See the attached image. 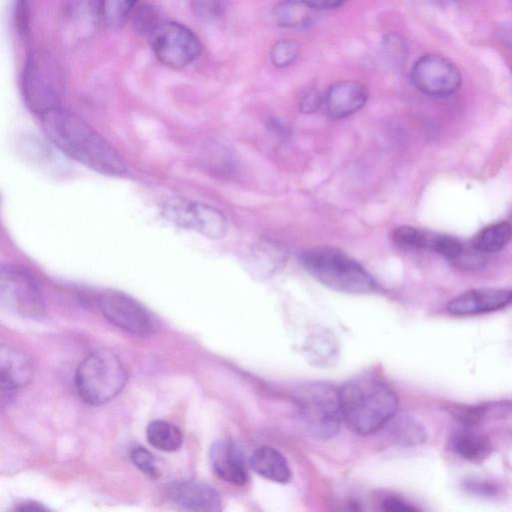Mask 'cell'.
Wrapping results in <instances>:
<instances>
[{
  "mask_svg": "<svg viewBox=\"0 0 512 512\" xmlns=\"http://www.w3.org/2000/svg\"><path fill=\"white\" fill-rule=\"evenodd\" d=\"M133 21L138 32L148 35L161 20L152 6L144 5L137 10Z\"/></svg>",
  "mask_w": 512,
  "mask_h": 512,
  "instance_id": "obj_29",
  "label": "cell"
},
{
  "mask_svg": "<svg viewBox=\"0 0 512 512\" xmlns=\"http://www.w3.org/2000/svg\"><path fill=\"white\" fill-rule=\"evenodd\" d=\"M250 466L262 477L277 483H286L291 479V470L284 455L276 448L262 446L250 457Z\"/></svg>",
  "mask_w": 512,
  "mask_h": 512,
  "instance_id": "obj_17",
  "label": "cell"
},
{
  "mask_svg": "<svg viewBox=\"0 0 512 512\" xmlns=\"http://www.w3.org/2000/svg\"><path fill=\"white\" fill-rule=\"evenodd\" d=\"M103 316L115 326L140 337L153 335L158 323L151 312L133 297L117 290H105L98 298Z\"/></svg>",
  "mask_w": 512,
  "mask_h": 512,
  "instance_id": "obj_10",
  "label": "cell"
},
{
  "mask_svg": "<svg viewBox=\"0 0 512 512\" xmlns=\"http://www.w3.org/2000/svg\"><path fill=\"white\" fill-rule=\"evenodd\" d=\"M138 0H99V11L104 23L112 29L121 27L130 16Z\"/></svg>",
  "mask_w": 512,
  "mask_h": 512,
  "instance_id": "obj_23",
  "label": "cell"
},
{
  "mask_svg": "<svg viewBox=\"0 0 512 512\" xmlns=\"http://www.w3.org/2000/svg\"><path fill=\"white\" fill-rule=\"evenodd\" d=\"M368 89L361 82L342 80L332 84L323 97V105L332 118H345L360 110L368 99Z\"/></svg>",
  "mask_w": 512,
  "mask_h": 512,
  "instance_id": "obj_13",
  "label": "cell"
},
{
  "mask_svg": "<svg viewBox=\"0 0 512 512\" xmlns=\"http://www.w3.org/2000/svg\"><path fill=\"white\" fill-rule=\"evenodd\" d=\"M300 262L317 281L338 292L367 294L376 289L372 276L345 252L318 246L301 253Z\"/></svg>",
  "mask_w": 512,
  "mask_h": 512,
  "instance_id": "obj_3",
  "label": "cell"
},
{
  "mask_svg": "<svg viewBox=\"0 0 512 512\" xmlns=\"http://www.w3.org/2000/svg\"><path fill=\"white\" fill-rule=\"evenodd\" d=\"M502 41L512 49V23L508 24L501 30Z\"/></svg>",
  "mask_w": 512,
  "mask_h": 512,
  "instance_id": "obj_35",
  "label": "cell"
},
{
  "mask_svg": "<svg viewBox=\"0 0 512 512\" xmlns=\"http://www.w3.org/2000/svg\"><path fill=\"white\" fill-rule=\"evenodd\" d=\"M146 438L152 447L164 452H175L183 443L180 429L165 420L151 421L146 428Z\"/></svg>",
  "mask_w": 512,
  "mask_h": 512,
  "instance_id": "obj_20",
  "label": "cell"
},
{
  "mask_svg": "<svg viewBox=\"0 0 512 512\" xmlns=\"http://www.w3.org/2000/svg\"><path fill=\"white\" fill-rule=\"evenodd\" d=\"M429 250L455 261L464 253L463 244L459 239L438 233H433Z\"/></svg>",
  "mask_w": 512,
  "mask_h": 512,
  "instance_id": "obj_26",
  "label": "cell"
},
{
  "mask_svg": "<svg viewBox=\"0 0 512 512\" xmlns=\"http://www.w3.org/2000/svg\"><path fill=\"white\" fill-rule=\"evenodd\" d=\"M432 232L412 226H401L394 230L393 240L400 246L429 250Z\"/></svg>",
  "mask_w": 512,
  "mask_h": 512,
  "instance_id": "obj_24",
  "label": "cell"
},
{
  "mask_svg": "<svg viewBox=\"0 0 512 512\" xmlns=\"http://www.w3.org/2000/svg\"><path fill=\"white\" fill-rule=\"evenodd\" d=\"M273 18L278 26L301 29L313 20V9L302 0H281L273 9Z\"/></svg>",
  "mask_w": 512,
  "mask_h": 512,
  "instance_id": "obj_19",
  "label": "cell"
},
{
  "mask_svg": "<svg viewBox=\"0 0 512 512\" xmlns=\"http://www.w3.org/2000/svg\"><path fill=\"white\" fill-rule=\"evenodd\" d=\"M209 458L214 472L222 480L243 485L247 481V472L241 450L231 441L219 440L213 443Z\"/></svg>",
  "mask_w": 512,
  "mask_h": 512,
  "instance_id": "obj_15",
  "label": "cell"
},
{
  "mask_svg": "<svg viewBox=\"0 0 512 512\" xmlns=\"http://www.w3.org/2000/svg\"><path fill=\"white\" fill-rule=\"evenodd\" d=\"M132 463L144 474L151 478L159 476L154 455L144 447L138 446L130 453Z\"/></svg>",
  "mask_w": 512,
  "mask_h": 512,
  "instance_id": "obj_28",
  "label": "cell"
},
{
  "mask_svg": "<svg viewBox=\"0 0 512 512\" xmlns=\"http://www.w3.org/2000/svg\"><path fill=\"white\" fill-rule=\"evenodd\" d=\"M313 10H328L335 9L341 6L345 0H302Z\"/></svg>",
  "mask_w": 512,
  "mask_h": 512,
  "instance_id": "obj_34",
  "label": "cell"
},
{
  "mask_svg": "<svg viewBox=\"0 0 512 512\" xmlns=\"http://www.w3.org/2000/svg\"><path fill=\"white\" fill-rule=\"evenodd\" d=\"M342 419L355 433L371 434L395 415L398 399L385 383L373 378H358L339 389Z\"/></svg>",
  "mask_w": 512,
  "mask_h": 512,
  "instance_id": "obj_2",
  "label": "cell"
},
{
  "mask_svg": "<svg viewBox=\"0 0 512 512\" xmlns=\"http://www.w3.org/2000/svg\"><path fill=\"white\" fill-rule=\"evenodd\" d=\"M39 118L46 137L68 157L103 175L126 173L121 155L78 115L58 107Z\"/></svg>",
  "mask_w": 512,
  "mask_h": 512,
  "instance_id": "obj_1",
  "label": "cell"
},
{
  "mask_svg": "<svg viewBox=\"0 0 512 512\" xmlns=\"http://www.w3.org/2000/svg\"><path fill=\"white\" fill-rule=\"evenodd\" d=\"M172 500L184 510L215 512L222 509V498L210 484L199 480H184L169 488Z\"/></svg>",
  "mask_w": 512,
  "mask_h": 512,
  "instance_id": "obj_12",
  "label": "cell"
},
{
  "mask_svg": "<svg viewBox=\"0 0 512 512\" xmlns=\"http://www.w3.org/2000/svg\"><path fill=\"white\" fill-rule=\"evenodd\" d=\"M383 508L386 511H415L416 508L410 504L398 499V498H387L383 502Z\"/></svg>",
  "mask_w": 512,
  "mask_h": 512,
  "instance_id": "obj_33",
  "label": "cell"
},
{
  "mask_svg": "<svg viewBox=\"0 0 512 512\" xmlns=\"http://www.w3.org/2000/svg\"><path fill=\"white\" fill-rule=\"evenodd\" d=\"M449 443L456 454L473 462L484 460L492 450L490 441L486 436L468 429L454 432L449 439Z\"/></svg>",
  "mask_w": 512,
  "mask_h": 512,
  "instance_id": "obj_18",
  "label": "cell"
},
{
  "mask_svg": "<svg viewBox=\"0 0 512 512\" xmlns=\"http://www.w3.org/2000/svg\"><path fill=\"white\" fill-rule=\"evenodd\" d=\"M127 372L110 350L100 349L87 355L78 365L75 386L87 404L100 406L115 398L124 388Z\"/></svg>",
  "mask_w": 512,
  "mask_h": 512,
  "instance_id": "obj_4",
  "label": "cell"
},
{
  "mask_svg": "<svg viewBox=\"0 0 512 512\" xmlns=\"http://www.w3.org/2000/svg\"><path fill=\"white\" fill-rule=\"evenodd\" d=\"M431 1L434 3L440 4V5H445V4H450V3H454V2H458V1H462V0H431Z\"/></svg>",
  "mask_w": 512,
  "mask_h": 512,
  "instance_id": "obj_37",
  "label": "cell"
},
{
  "mask_svg": "<svg viewBox=\"0 0 512 512\" xmlns=\"http://www.w3.org/2000/svg\"><path fill=\"white\" fill-rule=\"evenodd\" d=\"M411 79L422 93L432 97H446L453 94L461 84L457 66L439 54H426L413 65Z\"/></svg>",
  "mask_w": 512,
  "mask_h": 512,
  "instance_id": "obj_11",
  "label": "cell"
},
{
  "mask_svg": "<svg viewBox=\"0 0 512 512\" xmlns=\"http://www.w3.org/2000/svg\"><path fill=\"white\" fill-rule=\"evenodd\" d=\"M299 415L315 437H334L342 419L339 390L328 384H309L296 392Z\"/></svg>",
  "mask_w": 512,
  "mask_h": 512,
  "instance_id": "obj_6",
  "label": "cell"
},
{
  "mask_svg": "<svg viewBox=\"0 0 512 512\" xmlns=\"http://www.w3.org/2000/svg\"><path fill=\"white\" fill-rule=\"evenodd\" d=\"M512 302V291L481 288L466 291L453 298L447 305L454 315H473L500 309Z\"/></svg>",
  "mask_w": 512,
  "mask_h": 512,
  "instance_id": "obj_14",
  "label": "cell"
},
{
  "mask_svg": "<svg viewBox=\"0 0 512 512\" xmlns=\"http://www.w3.org/2000/svg\"><path fill=\"white\" fill-rule=\"evenodd\" d=\"M512 237V226L499 222L481 230L473 241V247L480 253L493 254L501 251Z\"/></svg>",
  "mask_w": 512,
  "mask_h": 512,
  "instance_id": "obj_21",
  "label": "cell"
},
{
  "mask_svg": "<svg viewBox=\"0 0 512 512\" xmlns=\"http://www.w3.org/2000/svg\"><path fill=\"white\" fill-rule=\"evenodd\" d=\"M194 15L203 21H214L221 18L227 8V0H190Z\"/></svg>",
  "mask_w": 512,
  "mask_h": 512,
  "instance_id": "obj_27",
  "label": "cell"
},
{
  "mask_svg": "<svg viewBox=\"0 0 512 512\" xmlns=\"http://www.w3.org/2000/svg\"><path fill=\"white\" fill-rule=\"evenodd\" d=\"M0 302L4 308L23 317L41 318L45 314V302L37 281L19 265H1Z\"/></svg>",
  "mask_w": 512,
  "mask_h": 512,
  "instance_id": "obj_8",
  "label": "cell"
},
{
  "mask_svg": "<svg viewBox=\"0 0 512 512\" xmlns=\"http://www.w3.org/2000/svg\"><path fill=\"white\" fill-rule=\"evenodd\" d=\"M161 214L170 224L210 239H221L228 232L227 218L219 209L184 197L168 198L162 204Z\"/></svg>",
  "mask_w": 512,
  "mask_h": 512,
  "instance_id": "obj_7",
  "label": "cell"
},
{
  "mask_svg": "<svg viewBox=\"0 0 512 512\" xmlns=\"http://www.w3.org/2000/svg\"><path fill=\"white\" fill-rule=\"evenodd\" d=\"M466 489L470 490L472 493L480 494V495H494L497 494L498 488L496 485L487 482V481H468L465 484Z\"/></svg>",
  "mask_w": 512,
  "mask_h": 512,
  "instance_id": "obj_32",
  "label": "cell"
},
{
  "mask_svg": "<svg viewBox=\"0 0 512 512\" xmlns=\"http://www.w3.org/2000/svg\"><path fill=\"white\" fill-rule=\"evenodd\" d=\"M35 366L23 351L2 344L0 347V385L2 391L12 392L27 385L33 378Z\"/></svg>",
  "mask_w": 512,
  "mask_h": 512,
  "instance_id": "obj_16",
  "label": "cell"
},
{
  "mask_svg": "<svg viewBox=\"0 0 512 512\" xmlns=\"http://www.w3.org/2000/svg\"><path fill=\"white\" fill-rule=\"evenodd\" d=\"M384 50L388 60L396 66L401 65L405 60V44L403 40L396 35H389L384 39Z\"/></svg>",
  "mask_w": 512,
  "mask_h": 512,
  "instance_id": "obj_30",
  "label": "cell"
},
{
  "mask_svg": "<svg viewBox=\"0 0 512 512\" xmlns=\"http://www.w3.org/2000/svg\"><path fill=\"white\" fill-rule=\"evenodd\" d=\"M393 440L401 445H415L422 443L427 438L425 427L417 420L401 416L395 419L391 425Z\"/></svg>",
  "mask_w": 512,
  "mask_h": 512,
  "instance_id": "obj_22",
  "label": "cell"
},
{
  "mask_svg": "<svg viewBox=\"0 0 512 512\" xmlns=\"http://www.w3.org/2000/svg\"><path fill=\"white\" fill-rule=\"evenodd\" d=\"M148 38L156 58L173 69L190 65L201 54L202 46L198 37L178 22L161 20Z\"/></svg>",
  "mask_w": 512,
  "mask_h": 512,
  "instance_id": "obj_9",
  "label": "cell"
},
{
  "mask_svg": "<svg viewBox=\"0 0 512 512\" xmlns=\"http://www.w3.org/2000/svg\"><path fill=\"white\" fill-rule=\"evenodd\" d=\"M16 510L18 511H42V510H47L45 507L39 505V504H36V503H25V504H21L18 508H16Z\"/></svg>",
  "mask_w": 512,
  "mask_h": 512,
  "instance_id": "obj_36",
  "label": "cell"
},
{
  "mask_svg": "<svg viewBox=\"0 0 512 512\" xmlns=\"http://www.w3.org/2000/svg\"><path fill=\"white\" fill-rule=\"evenodd\" d=\"M24 102L40 116L60 107L63 82L60 69L46 52H33L25 65L21 81Z\"/></svg>",
  "mask_w": 512,
  "mask_h": 512,
  "instance_id": "obj_5",
  "label": "cell"
},
{
  "mask_svg": "<svg viewBox=\"0 0 512 512\" xmlns=\"http://www.w3.org/2000/svg\"><path fill=\"white\" fill-rule=\"evenodd\" d=\"M301 48L293 39L277 41L270 50V60L278 68L293 64L300 56Z\"/></svg>",
  "mask_w": 512,
  "mask_h": 512,
  "instance_id": "obj_25",
  "label": "cell"
},
{
  "mask_svg": "<svg viewBox=\"0 0 512 512\" xmlns=\"http://www.w3.org/2000/svg\"><path fill=\"white\" fill-rule=\"evenodd\" d=\"M322 104L323 97L316 89L310 88L302 95L299 107L304 113H313L317 111Z\"/></svg>",
  "mask_w": 512,
  "mask_h": 512,
  "instance_id": "obj_31",
  "label": "cell"
}]
</instances>
